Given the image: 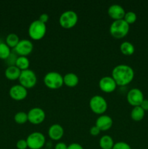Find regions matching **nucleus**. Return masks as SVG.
Here are the masks:
<instances>
[{"label":"nucleus","instance_id":"obj_1","mask_svg":"<svg viewBox=\"0 0 148 149\" xmlns=\"http://www.w3.org/2000/svg\"><path fill=\"white\" fill-rule=\"evenodd\" d=\"M111 77L117 85L126 86L133 81L134 78V71L130 65L119 64L113 68Z\"/></svg>","mask_w":148,"mask_h":149},{"label":"nucleus","instance_id":"obj_2","mask_svg":"<svg viewBox=\"0 0 148 149\" xmlns=\"http://www.w3.org/2000/svg\"><path fill=\"white\" fill-rule=\"evenodd\" d=\"M129 28L130 26L123 19L113 20L110 26V33L114 38L122 39L128 34Z\"/></svg>","mask_w":148,"mask_h":149},{"label":"nucleus","instance_id":"obj_3","mask_svg":"<svg viewBox=\"0 0 148 149\" xmlns=\"http://www.w3.org/2000/svg\"><path fill=\"white\" fill-rule=\"evenodd\" d=\"M44 83L49 89L57 90L64 84L63 77L57 71H50L44 77Z\"/></svg>","mask_w":148,"mask_h":149},{"label":"nucleus","instance_id":"obj_4","mask_svg":"<svg viewBox=\"0 0 148 149\" xmlns=\"http://www.w3.org/2000/svg\"><path fill=\"white\" fill-rule=\"evenodd\" d=\"M46 33V26L45 23L40 20H36L31 22L28 28L29 36L33 40H40L44 37Z\"/></svg>","mask_w":148,"mask_h":149},{"label":"nucleus","instance_id":"obj_5","mask_svg":"<svg viewBox=\"0 0 148 149\" xmlns=\"http://www.w3.org/2000/svg\"><path fill=\"white\" fill-rule=\"evenodd\" d=\"M78 20V15L75 11L66 10L59 16V23L63 29H70L76 25Z\"/></svg>","mask_w":148,"mask_h":149},{"label":"nucleus","instance_id":"obj_6","mask_svg":"<svg viewBox=\"0 0 148 149\" xmlns=\"http://www.w3.org/2000/svg\"><path fill=\"white\" fill-rule=\"evenodd\" d=\"M89 104L91 110L96 114H104L107 109V100L101 95H94L91 97Z\"/></svg>","mask_w":148,"mask_h":149},{"label":"nucleus","instance_id":"obj_7","mask_svg":"<svg viewBox=\"0 0 148 149\" xmlns=\"http://www.w3.org/2000/svg\"><path fill=\"white\" fill-rule=\"evenodd\" d=\"M18 80L20 85L23 86L28 90L33 88L36 85L37 82V77L34 71L28 68L27 70L21 71Z\"/></svg>","mask_w":148,"mask_h":149},{"label":"nucleus","instance_id":"obj_8","mask_svg":"<svg viewBox=\"0 0 148 149\" xmlns=\"http://www.w3.org/2000/svg\"><path fill=\"white\" fill-rule=\"evenodd\" d=\"M28 148L30 149H41L46 143L44 135L40 132H33L26 138Z\"/></svg>","mask_w":148,"mask_h":149},{"label":"nucleus","instance_id":"obj_9","mask_svg":"<svg viewBox=\"0 0 148 149\" xmlns=\"http://www.w3.org/2000/svg\"><path fill=\"white\" fill-rule=\"evenodd\" d=\"M27 113L28 122L33 125L41 124L46 118V113L44 111L39 107L32 108Z\"/></svg>","mask_w":148,"mask_h":149},{"label":"nucleus","instance_id":"obj_10","mask_svg":"<svg viewBox=\"0 0 148 149\" xmlns=\"http://www.w3.org/2000/svg\"><path fill=\"white\" fill-rule=\"evenodd\" d=\"M126 99L129 104L133 107L140 106L144 100V94L141 90L138 88H132L128 92Z\"/></svg>","mask_w":148,"mask_h":149},{"label":"nucleus","instance_id":"obj_11","mask_svg":"<svg viewBox=\"0 0 148 149\" xmlns=\"http://www.w3.org/2000/svg\"><path fill=\"white\" fill-rule=\"evenodd\" d=\"M14 49L19 56L27 57V55H30L33 51V44L28 39H21Z\"/></svg>","mask_w":148,"mask_h":149},{"label":"nucleus","instance_id":"obj_12","mask_svg":"<svg viewBox=\"0 0 148 149\" xmlns=\"http://www.w3.org/2000/svg\"><path fill=\"white\" fill-rule=\"evenodd\" d=\"M9 94L13 100L20 101V100H24L27 97L28 90L27 89L25 88L23 86L20 85V84H15L10 87Z\"/></svg>","mask_w":148,"mask_h":149},{"label":"nucleus","instance_id":"obj_13","mask_svg":"<svg viewBox=\"0 0 148 149\" xmlns=\"http://www.w3.org/2000/svg\"><path fill=\"white\" fill-rule=\"evenodd\" d=\"M117 86V84L113 79V77H109V76L102 77L99 81V87H100V90L104 93H113V91H115Z\"/></svg>","mask_w":148,"mask_h":149},{"label":"nucleus","instance_id":"obj_14","mask_svg":"<svg viewBox=\"0 0 148 149\" xmlns=\"http://www.w3.org/2000/svg\"><path fill=\"white\" fill-rule=\"evenodd\" d=\"M107 14L113 20H122L124 17L126 11L120 4H113L109 7L107 10Z\"/></svg>","mask_w":148,"mask_h":149},{"label":"nucleus","instance_id":"obj_15","mask_svg":"<svg viewBox=\"0 0 148 149\" xmlns=\"http://www.w3.org/2000/svg\"><path fill=\"white\" fill-rule=\"evenodd\" d=\"M113 119L108 115H100L97 119L95 125L100 130V131H107L113 126Z\"/></svg>","mask_w":148,"mask_h":149},{"label":"nucleus","instance_id":"obj_16","mask_svg":"<svg viewBox=\"0 0 148 149\" xmlns=\"http://www.w3.org/2000/svg\"><path fill=\"white\" fill-rule=\"evenodd\" d=\"M48 135L53 141H59L64 135L63 127L58 124L51 125L48 130Z\"/></svg>","mask_w":148,"mask_h":149},{"label":"nucleus","instance_id":"obj_17","mask_svg":"<svg viewBox=\"0 0 148 149\" xmlns=\"http://www.w3.org/2000/svg\"><path fill=\"white\" fill-rule=\"evenodd\" d=\"M20 74H21V71L15 65H9L4 71V75L6 78L10 80L18 79Z\"/></svg>","mask_w":148,"mask_h":149},{"label":"nucleus","instance_id":"obj_18","mask_svg":"<svg viewBox=\"0 0 148 149\" xmlns=\"http://www.w3.org/2000/svg\"><path fill=\"white\" fill-rule=\"evenodd\" d=\"M63 82L68 87H74L79 82V78L74 73H68L63 76Z\"/></svg>","mask_w":148,"mask_h":149},{"label":"nucleus","instance_id":"obj_19","mask_svg":"<svg viewBox=\"0 0 148 149\" xmlns=\"http://www.w3.org/2000/svg\"><path fill=\"white\" fill-rule=\"evenodd\" d=\"M115 143L113 138L108 135H104L100 138L99 145L102 149H112Z\"/></svg>","mask_w":148,"mask_h":149},{"label":"nucleus","instance_id":"obj_20","mask_svg":"<svg viewBox=\"0 0 148 149\" xmlns=\"http://www.w3.org/2000/svg\"><path fill=\"white\" fill-rule=\"evenodd\" d=\"M145 111L141 106H135L131 111V118L135 122H139L145 117Z\"/></svg>","mask_w":148,"mask_h":149},{"label":"nucleus","instance_id":"obj_21","mask_svg":"<svg viewBox=\"0 0 148 149\" xmlns=\"http://www.w3.org/2000/svg\"><path fill=\"white\" fill-rule=\"evenodd\" d=\"M120 50L123 55H131L134 53L135 47L133 44L130 42H123L120 45Z\"/></svg>","mask_w":148,"mask_h":149},{"label":"nucleus","instance_id":"obj_22","mask_svg":"<svg viewBox=\"0 0 148 149\" xmlns=\"http://www.w3.org/2000/svg\"><path fill=\"white\" fill-rule=\"evenodd\" d=\"M15 65L20 70L24 71L29 68L30 66V61L26 56H19L17 58L15 62Z\"/></svg>","mask_w":148,"mask_h":149},{"label":"nucleus","instance_id":"obj_23","mask_svg":"<svg viewBox=\"0 0 148 149\" xmlns=\"http://www.w3.org/2000/svg\"><path fill=\"white\" fill-rule=\"evenodd\" d=\"M20 40V39H19V36L16 33H9L6 37V44L10 48H15L19 43Z\"/></svg>","mask_w":148,"mask_h":149},{"label":"nucleus","instance_id":"obj_24","mask_svg":"<svg viewBox=\"0 0 148 149\" xmlns=\"http://www.w3.org/2000/svg\"><path fill=\"white\" fill-rule=\"evenodd\" d=\"M11 55V48L4 42L0 43V59L7 60Z\"/></svg>","mask_w":148,"mask_h":149},{"label":"nucleus","instance_id":"obj_25","mask_svg":"<svg viewBox=\"0 0 148 149\" xmlns=\"http://www.w3.org/2000/svg\"><path fill=\"white\" fill-rule=\"evenodd\" d=\"M15 122L19 125H23L28 121V113L24 111H18L14 116Z\"/></svg>","mask_w":148,"mask_h":149},{"label":"nucleus","instance_id":"obj_26","mask_svg":"<svg viewBox=\"0 0 148 149\" xmlns=\"http://www.w3.org/2000/svg\"><path fill=\"white\" fill-rule=\"evenodd\" d=\"M136 19H137V15H136V14L134 12L132 11L126 12V14H125L124 17H123V20H124L129 26H130L131 24L134 23L135 22H136Z\"/></svg>","mask_w":148,"mask_h":149},{"label":"nucleus","instance_id":"obj_27","mask_svg":"<svg viewBox=\"0 0 148 149\" xmlns=\"http://www.w3.org/2000/svg\"><path fill=\"white\" fill-rule=\"evenodd\" d=\"M112 149H132V148L130 146V145L128 144L127 143L123 142V141H120V142L115 143Z\"/></svg>","mask_w":148,"mask_h":149},{"label":"nucleus","instance_id":"obj_28","mask_svg":"<svg viewBox=\"0 0 148 149\" xmlns=\"http://www.w3.org/2000/svg\"><path fill=\"white\" fill-rule=\"evenodd\" d=\"M16 147L17 149H26L28 148V143L26 139H20L16 143Z\"/></svg>","mask_w":148,"mask_h":149},{"label":"nucleus","instance_id":"obj_29","mask_svg":"<svg viewBox=\"0 0 148 149\" xmlns=\"http://www.w3.org/2000/svg\"><path fill=\"white\" fill-rule=\"evenodd\" d=\"M100 132H101V131H100V130L99 129V128L97 127L96 125L91 127L89 130L90 134H91V135H93V136H97V135H98L100 133Z\"/></svg>","mask_w":148,"mask_h":149},{"label":"nucleus","instance_id":"obj_30","mask_svg":"<svg viewBox=\"0 0 148 149\" xmlns=\"http://www.w3.org/2000/svg\"><path fill=\"white\" fill-rule=\"evenodd\" d=\"M68 149H84L82 146L78 143H73L68 146Z\"/></svg>","mask_w":148,"mask_h":149},{"label":"nucleus","instance_id":"obj_31","mask_svg":"<svg viewBox=\"0 0 148 149\" xmlns=\"http://www.w3.org/2000/svg\"><path fill=\"white\" fill-rule=\"evenodd\" d=\"M38 20H40L41 23H45V24H46V22L49 20V15H48L47 14H46V13H42V14L39 16V17Z\"/></svg>","mask_w":148,"mask_h":149},{"label":"nucleus","instance_id":"obj_32","mask_svg":"<svg viewBox=\"0 0 148 149\" xmlns=\"http://www.w3.org/2000/svg\"><path fill=\"white\" fill-rule=\"evenodd\" d=\"M55 149H68V145L64 142H59L55 146Z\"/></svg>","mask_w":148,"mask_h":149},{"label":"nucleus","instance_id":"obj_33","mask_svg":"<svg viewBox=\"0 0 148 149\" xmlns=\"http://www.w3.org/2000/svg\"><path fill=\"white\" fill-rule=\"evenodd\" d=\"M141 108L143 109L145 111H148V100L147 99H144L142 103L140 105Z\"/></svg>","mask_w":148,"mask_h":149}]
</instances>
